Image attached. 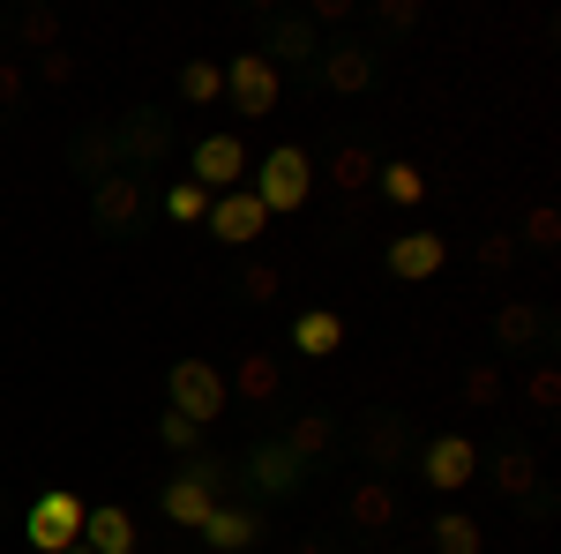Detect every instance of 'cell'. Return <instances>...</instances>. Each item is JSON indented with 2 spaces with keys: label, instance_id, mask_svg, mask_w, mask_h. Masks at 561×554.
<instances>
[{
  "label": "cell",
  "instance_id": "1",
  "mask_svg": "<svg viewBox=\"0 0 561 554\" xmlns=\"http://www.w3.org/2000/svg\"><path fill=\"white\" fill-rule=\"evenodd\" d=\"M420 442L427 434L404 405H359L345 420V457H359V472H375V479H404L420 465Z\"/></svg>",
  "mask_w": 561,
  "mask_h": 554
},
{
  "label": "cell",
  "instance_id": "2",
  "mask_svg": "<svg viewBox=\"0 0 561 554\" xmlns=\"http://www.w3.org/2000/svg\"><path fill=\"white\" fill-rule=\"evenodd\" d=\"M397 532H404V487L397 479H375V472L345 479V502H337V532L330 540L345 554H382Z\"/></svg>",
  "mask_w": 561,
  "mask_h": 554
},
{
  "label": "cell",
  "instance_id": "3",
  "mask_svg": "<svg viewBox=\"0 0 561 554\" xmlns=\"http://www.w3.org/2000/svg\"><path fill=\"white\" fill-rule=\"evenodd\" d=\"M232 472H240L232 502H255V510H293V502H307V487H314V472L285 450V434H255L232 457Z\"/></svg>",
  "mask_w": 561,
  "mask_h": 554
},
{
  "label": "cell",
  "instance_id": "4",
  "mask_svg": "<svg viewBox=\"0 0 561 554\" xmlns=\"http://www.w3.org/2000/svg\"><path fill=\"white\" fill-rule=\"evenodd\" d=\"M389 53L375 38H352V31H337V38H322V53H314V68H300L293 83L307 90V98H367V90L382 83Z\"/></svg>",
  "mask_w": 561,
  "mask_h": 554
},
{
  "label": "cell",
  "instance_id": "5",
  "mask_svg": "<svg viewBox=\"0 0 561 554\" xmlns=\"http://www.w3.org/2000/svg\"><path fill=\"white\" fill-rule=\"evenodd\" d=\"M90 233L98 240H113V248H135V240H150V225H158V188L142 180V172H113V180H98L90 188Z\"/></svg>",
  "mask_w": 561,
  "mask_h": 554
},
{
  "label": "cell",
  "instance_id": "6",
  "mask_svg": "<svg viewBox=\"0 0 561 554\" xmlns=\"http://www.w3.org/2000/svg\"><path fill=\"white\" fill-rule=\"evenodd\" d=\"M486 360H554L561 344V315L547 299H502L494 307V323H486Z\"/></svg>",
  "mask_w": 561,
  "mask_h": 554
},
{
  "label": "cell",
  "instance_id": "7",
  "mask_svg": "<svg viewBox=\"0 0 561 554\" xmlns=\"http://www.w3.org/2000/svg\"><path fill=\"white\" fill-rule=\"evenodd\" d=\"M248 195H255L270 217L307 211V195H314V158H307L300 143H277V150H262L255 166H248Z\"/></svg>",
  "mask_w": 561,
  "mask_h": 554
},
{
  "label": "cell",
  "instance_id": "8",
  "mask_svg": "<svg viewBox=\"0 0 561 554\" xmlns=\"http://www.w3.org/2000/svg\"><path fill=\"white\" fill-rule=\"evenodd\" d=\"M113 150H121V172H142V180H150V172L180 150L173 113H165V105H128V113L113 121Z\"/></svg>",
  "mask_w": 561,
  "mask_h": 554
},
{
  "label": "cell",
  "instance_id": "9",
  "mask_svg": "<svg viewBox=\"0 0 561 554\" xmlns=\"http://www.w3.org/2000/svg\"><path fill=\"white\" fill-rule=\"evenodd\" d=\"M479 479H486V487H494L510 510H524V495L547 479V465H539V450H531L517 427H510V434H494V442L479 450Z\"/></svg>",
  "mask_w": 561,
  "mask_h": 554
},
{
  "label": "cell",
  "instance_id": "10",
  "mask_svg": "<svg viewBox=\"0 0 561 554\" xmlns=\"http://www.w3.org/2000/svg\"><path fill=\"white\" fill-rule=\"evenodd\" d=\"M255 53L277 76H285V68L300 76V68H314V53H322V31L307 23L300 8H285V15H277V8H255Z\"/></svg>",
  "mask_w": 561,
  "mask_h": 554
},
{
  "label": "cell",
  "instance_id": "11",
  "mask_svg": "<svg viewBox=\"0 0 561 554\" xmlns=\"http://www.w3.org/2000/svg\"><path fill=\"white\" fill-rule=\"evenodd\" d=\"M83 517H90V502L76 487H45L38 502L23 510V540H31V554H68L83 540Z\"/></svg>",
  "mask_w": 561,
  "mask_h": 554
},
{
  "label": "cell",
  "instance_id": "12",
  "mask_svg": "<svg viewBox=\"0 0 561 554\" xmlns=\"http://www.w3.org/2000/svg\"><path fill=\"white\" fill-rule=\"evenodd\" d=\"M420 479H427L434 495L449 502V495H465V487H479V442L465 434V427H449V434H427L420 442Z\"/></svg>",
  "mask_w": 561,
  "mask_h": 554
},
{
  "label": "cell",
  "instance_id": "13",
  "mask_svg": "<svg viewBox=\"0 0 561 554\" xmlns=\"http://www.w3.org/2000/svg\"><path fill=\"white\" fill-rule=\"evenodd\" d=\"M165 405H173L180 420H195V427H210L225 420V375H217V360H173L165 368Z\"/></svg>",
  "mask_w": 561,
  "mask_h": 554
},
{
  "label": "cell",
  "instance_id": "14",
  "mask_svg": "<svg viewBox=\"0 0 561 554\" xmlns=\"http://www.w3.org/2000/svg\"><path fill=\"white\" fill-rule=\"evenodd\" d=\"M277 434L307 472H337V457H345V412H330V405H300Z\"/></svg>",
  "mask_w": 561,
  "mask_h": 554
},
{
  "label": "cell",
  "instance_id": "15",
  "mask_svg": "<svg viewBox=\"0 0 561 554\" xmlns=\"http://www.w3.org/2000/svg\"><path fill=\"white\" fill-rule=\"evenodd\" d=\"M277 90H285V76L262 60L255 45L225 60V105H232L240 121H270V113H277Z\"/></svg>",
  "mask_w": 561,
  "mask_h": 554
},
{
  "label": "cell",
  "instance_id": "16",
  "mask_svg": "<svg viewBox=\"0 0 561 554\" xmlns=\"http://www.w3.org/2000/svg\"><path fill=\"white\" fill-rule=\"evenodd\" d=\"M225 397L248 405V412H277V405H285V360H277L270 344H248V352L232 360V375H225Z\"/></svg>",
  "mask_w": 561,
  "mask_h": 554
},
{
  "label": "cell",
  "instance_id": "17",
  "mask_svg": "<svg viewBox=\"0 0 561 554\" xmlns=\"http://www.w3.org/2000/svg\"><path fill=\"white\" fill-rule=\"evenodd\" d=\"M442 262H449V233H434V225L382 240V278H397V285H427V278H442Z\"/></svg>",
  "mask_w": 561,
  "mask_h": 554
},
{
  "label": "cell",
  "instance_id": "18",
  "mask_svg": "<svg viewBox=\"0 0 561 554\" xmlns=\"http://www.w3.org/2000/svg\"><path fill=\"white\" fill-rule=\"evenodd\" d=\"M248 166H255V158H248V143H240L232 128H225V135H203V143L187 150V180H195L203 195H225V188H248Z\"/></svg>",
  "mask_w": 561,
  "mask_h": 554
},
{
  "label": "cell",
  "instance_id": "19",
  "mask_svg": "<svg viewBox=\"0 0 561 554\" xmlns=\"http://www.w3.org/2000/svg\"><path fill=\"white\" fill-rule=\"evenodd\" d=\"M195 540H203V554H255L270 540V510H255V502H217L195 524Z\"/></svg>",
  "mask_w": 561,
  "mask_h": 554
},
{
  "label": "cell",
  "instance_id": "20",
  "mask_svg": "<svg viewBox=\"0 0 561 554\" xmlns=\"http://www.w3.org/2000/svg\"><path fill=\"white\" fill-rule=\"evenodd\" d=\"M375 143H359V135H337L330 150H322V180L337 188V203H375Z\"/></svg>",
  "mask_w": 561,
  "mask_h": 554
},
{
  "label": "cell",
  "instance_id": "21",
  "mask_svg": "<svg viewBox=\"0 0 561 554\" xmlns=\"http://www.w3.org/2000/svg\"><path fill=\"white\" fill-rule=\"evenodd\" d=\"M203 225H210V240H217V248H248V240H262L270 211H262V203L248 195V188H225V195H210Z\"/></svg>",
  "mask_w": 561,
  "mask_h": 554
},
{
  "label": "cell",
  "instance_id": "22",
  "mask_svg": "<svg viewBox=\"0 0 561 554\" xmlns=\"http://www.w3.org/2000/svg\"><path fill=\"white\" fill-rule=\"evenodd\" d=\"M60 158H68V172H76L83 188L113 180V172H121V150H113V121H83V128L60 143Z\"/></svg>",
  "mask_w": 561,
  "mask_h": 554
},
{
  "label": "cell",
  "instance_id": "23",
  "mask_svg": "<svg viewBox=\"0 0 561 554\" xmlns=\"http://www.w3.org/2000/svg\"><path fill=\"white\" fill-rule=\"evenodd\" d=\"M0 38L15 45V60H38V53H53L60 38V8H45V0H23V8H8L0 15Z\"/></svg>",
  "mask_w": 561,
  "mask_h": 554
},
{
  "label": "cell",
  "instance_id": "24",
  "mask_svg": "<svg viewBox=\"0 0 561 554\" xmlns=\"http://www.w3.org/2000/svg\"><path fill=\"white\" fill-rule=\"evenodd\" d=\"M225 299H240V307H277V299H285V270L262 262V256H240L232 278H225Z\"/></svg>",
  "mask_w": 561,
  "mask_h": 554
},
{
  "label": "cell",
  "instance_id": "25",
  "mask_svg": "<svg viewBox=\"0 0 561 554\" xmlns=\"http://www.w3.org/2000/svg\"><path fill=\"white\" fill-rule=\"evenodd\" d=\"M457 405H465V412H502V405H510L502 360H465V368H457Z\"/></svg>",
  "mask_w": 561,
  "mask_h": 554
},
{
  "label": "cell",
  "instance_id": "26",
  "mask_svg": "<svg viewBox=\"0 0 561 554\" xmlns=\"http://www.w3.org/2000/svg\"><path fill=\"white\" fill-rule=\"evenodd\" d=\"M83 547H90V554H135V547H142V540H135V517L121 510V502H90Z\"/></svg>",
  "mask_w": 561,
  "mask_h": 554
},
{
  "label": "cell",
  "instance_id": "27",
  "mask_svg": "<svg viewBox=\"0 0 561 554\" xmlns=\"http://www.w3.org/2000/svg\"><path fill=\"white\" fill-rule=\"evenodd\" d=\"M158 510H165V524H180V532H195L203 517L217 510V495L203 487V479H187V472H173L165 487H158Z\"/></svg>",
  "mask_w": 561,
  "mask_h": 554
},
{
  "label": "cell",
  "instance_id": "28",
  "mask_svg": "<svg viewBox=\"0 0 561 554\" xmlns=\"http://www.w3.org/2000/svg\"><path fill=\"white\" fill-rule=\"evenodd\" d=\"M375 203H389V211H420V203H427V172L412 166V158H382V166H375Z\"/></svg>",
  "mask_w": 561,
  "mask_h": 554
},
{
  "label": "cell",
  "instance_id": "29",
  "mask_svg": "<svg viewBox=\"0 0 561 554\" xmlns=\"http://www.w3.org/2000/svg\"><path fill=\"white\" fill-rule=\"evenodd\" d=\"M427 554H486L479 517L472 510H434L427 517Z\"/></svg>",
  "mask_w": 561,
  "mask_h": 554
},
{
  "label": "cell",
  "instance_id": "30",
  "mask_svg": "<svg viewBox=\"0 0 561 554\" xmlns=\"http://www.w3.org/2000/svg\"><path fill=\"white\" fill-rule=\"evenodd\" d=\"M524 420L531 427L561 420V360H531V368H524Z\"/></svg>",
  "mask_w": 561,
  "mask_h": 554
},
{
  "label": "cell",
  "instance_id": "31",
  "mask_svg": "<svg viewBox=\"0 0 561 554\" xmlns=\"http://www.w3.org/2000/svg\"><path fill=\"white\" fill-rule=\"evenodd\" d=\"M337 344H345V315H330V307L293 315V352H300V360H330Z\"/></svg>",
  "mask_w": 561,
  "mask_h": 554
},
{
  "label": "cell",
  "instance_id": "32",
  "mask_svg": "<svg viewBox=\"0 0 561 554\" xmlns=\"http://www.w3.org/2000/svg\"><path fill=\"white\" fill-rule=\"evenodd\" d=\"M420 23H427V0H375V8H367V38L382 45V53L397 38H412Z\"/></svg>",
  "mask_w": 561,
  "mask_h": 554
},
{
  "label": "cell",
  "instance_id": "33",
  "mask_svg": "<svg viewBox=\"0 0 561 554\" xmlns=\"http://www.w3.org/2000/svg\"><path fill=\"white\" fill-rule=\"evenodd\" d=\"M31 98H38V90H31V68H23L15 53H0V135L31 113Z\"/></svg>",
  "mask_w": 561,
  "mask_h": 554
},
{
  "label": "cell",
  "instance_id": "34",
  "mask_svg": "<svg viewBox=\"0 0 561 554\" xmlns=\"http://www.w3.org/2000/svg\"><path fill=\"white\" fill-rule=\"evenodd\" d=\"M510 240H517V256H554V248H561V211H554V203H531Z\"/></svg>",
  "mask_w": 561,
  "mask_h": 554
},
{
  "label": "cell",
  "instance_id": "35",
  "mask_svg": "<svg viewBox=\"0 0 561 554\" xmlns=\"http://www.w3.org/2000/svg\"><path fill=\"white\" fill-rule=\"evenodd\" d=\"M367 233H375V203H337L322 240H330L337 256H352V248H367Z\"/></svg>",
  "mask_w": 561,
  "mask_h": 554
},
{
  "label": "cell",
  "instance_id": "36",
  "mask_svg": "<svg viewBox=\"0 0 561 554\" xmlns=\"http://www.w3.org/2000/svg\"><path fill=\"white\" fill-rule=\"evenodd\" d=\"M225 98V60H180V105H217Z\"/></svg>",
  "mask_w": 561,
  "mask_h": 554
},
{
  "label": "cell",
  "instance_id": "37",
  "mask_svg": "<svg viewBox=\"0 0 561 554\" xmlns=\"http://www.w3.org/2000/svg\"><path fill=\"white\" fill-rule=\"evenodd\" d=\"M31 68V90H68L76 76H83V60L68 53V45H53V53H38V60H23Z\"/></svg>",
  "mask_w": 561,
  "mask_h": 554
},
{
  "label": "cell",
  "instance_id": "38",
  "mask_svg": "<svg viewBox=\"0 0 561 554\" xmlns=\"http://www.w3.org/2000/svg\"><path fill=\"white\" fill-rule=\"evenodd\" d=\"M203 442H210V427L180 420L173 405H165V412H158V450H165V457H195V450H203Z\"/></svg>",
  "mask_w": 561,
  "mask_h": 554
},
{
  "label": "cell",
  "instance_id": "39",
  "mask_svg": "<svg viewBox=\"0 0 561 554\" xmlns=\"http://www.w3.org/2000/svg\"><path fill=\"white\" fill-rule=\"evenodd\" d=\"M203 211H210V195H203L195 180H173V188L158 195V217H173V225H203Z\"/></svg>",
  "mask_w": 561,
  "mask_h": 554
},
{
  "label": "cell",
  "instance_id": "40",
  "mask_svg": "<svg viewBox=\"0 0 561 554\" xmlns=\"http://www.w3.org/2000/svg\"><path fill=\"white\" fill-rule=\"evenodd\" d=\"M472 262L486 270V278H502V270H517V240H510V233H479V240H472Z\"/></svg>",
  "mask_w": 561,
  "mask_h": 554
},
{
  "label": "cell",
  "instance_id": "41",
  "mask_svg": "<svg viewBox=\"0 0 561 554\" xmlns=\"http://www.w3.org/2000/svg\"><path fill=\"white\" fill-rule=\"evenodd\" d=\"M554 510H561L554 479H539V487H531V495H524V524H554Z\"/></svg>",
  "mask_w": 561,
  "mask_h": 554
},
{
  "label": "cell",
  "instance_id": "42",
  "mask_svg": "<svg viewBox=\"0 0 561 554\" xmlns=\"http://www.w3.org/2000/svg\"><path fill=\"white\" fill-rule=\"evenodd\" d=\"M307 23H314V31H345L352 23V0H314V8H300Z\"/></svg>",
  "mask_w": 561,
  "mask_h": 554
},
{
  "label": "cell",
  "instance_id": "43",
  "mask_svg": "<svg viewBox=\"0 0 561 554\" xmlns=\"http://www.w3.org/2000/svg\"><path fill=\"white\" fill-rule=\"evenodd\" d=\"M293 554H345L330 532H307V540H293Z\"/></svg>",
  "mask_w": 561,
  "mask_h": 554
},
{
  "label": "cell",
  "instance_id": "44",
  "mask_svg": "<svg viewBox=\"0 0 561 554\" xmlns=\"http://www.w3.org/2000/svg\"><path fill=\"white\" fill-rule=\"evenodd\" d=\"M382 554H420V547H382Z\"/></svg>",
  "mask_w": 561,
  "mask_h": 554
},
{
  "label": "cell",
  "instance_id": "45",
  "mask_svg": "<svg viewBox=\"0 0 561 554\" xmlns=\"http://www.w3.org/2000/svg\"><path fill=\"white\" fill-rule=\"evenodd\" d=\"M68 554H90V547H83V540H76V547H68Z\"/></svg>",
  "mask_w": 561,
  "mask_h": 554
},
{
  "label": "cell",
  "instance_id": "46",
  "mask_svg": "<svg viewBox=\"0 0 561 554\" xmlns=\"http://www.w3.org/2000/svg\"><path fill=\"white\" fill-rule=\"evenodd\" d=\"M0 53H8V38H0Z\"/></svg>",
  "mask_w": 561,
  "mask_h": 554
}]
</instances>
